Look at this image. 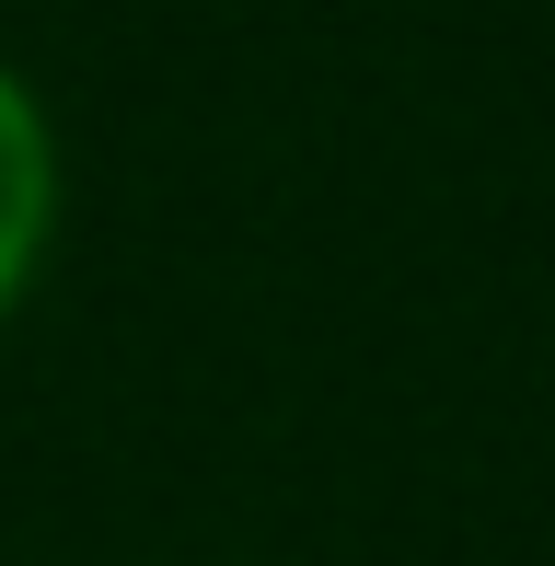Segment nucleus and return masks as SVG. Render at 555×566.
Here are the masks:
<instances>
[{"label":"nucleus","mask_w":555,"mask_h":566,"mask_svg":"<svg viewBox=\"0 0 555 566\" xmlns=\"http://www.w3.org/2000/svg\"><path fill=\"white\" fill-rule=\"evenodd\" d=\"M59 197H70V174H59L46 93L23 82L12 59H0V324L35 301L46 254H59Z\"/></svg>","instance_id":"f257e3e1"}]
</instances>
